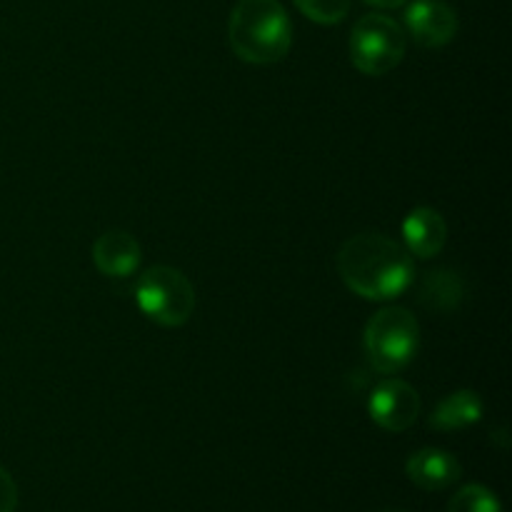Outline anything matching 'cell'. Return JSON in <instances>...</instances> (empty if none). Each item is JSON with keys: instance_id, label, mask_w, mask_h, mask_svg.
Returning <instances> with one entry per match:
<instances>
[{"instance_id": "e0dca14e", "label": "cell", "mask_w": 512, "mask_h": 512, "mask_svg": "<svg viewBox=\"0 0 512 512\" xmlns=\"http://www.w3.org/2000/svg\"><path fill=\"white\" fill-rule=\"evenodd\" d=\"M385 512H400V510H385Z\"/></svg>"}, {"instance_id": "52a82bcc", "label": "cell", "mask_w": 512, "mask_h": 512, "mask_svg": "<svg viewBox=\"0 0 512 512\" xmlns=\"http://www.w3.org/2000/svg\"><path fill=\"white\" fill-rule=\"evenodd\" d=\"M405 25L420 48H443L458 35V13L445 0H415L405 10Z\"/></svg>"}, {"instance_id": "ba28073f", "label": "cell", "mask_w": 512, "mask_h": 512, "mask_svg": "<svg viewBox=\"0 0 512 512\" xmlns=\"http://www.w3.org/2000/svg\"><path fill=\"white\" fill-rule=\"evenodd\" d=\"M405 475L410 483L418 485L420 490L428 493H440L448 490L463 478V465L453 453L440 448H423L413 453L405 463Z\"/></svg>"}, {"instance_id": "30bf717a", "label": "cell", "mask_w": 512, "mask_h": 512, "mask_svg": "<svg viewBox=\"0 0 512 512\" xmlns=\"http://www.w3.org/2000/svg\"><path fill=\"white\" fill-rule=\"evenodd\" d=\"M95 268L108 278H128L140 265V245L125 230H108L93 245Z\"/></svg>"}, {"instance_id": "6da1fadb", "label": "cell", "mask_w": 512, "mask_h": 512, "mask_svg": "<svg viewBox=\"0 0 512 512\" xmlns=\"http://www.w3.org/2000/svg\"><path fill=\"white\" fill-rule=\"evenodd\" d=\"M338 273L355 295L375 303H388L413 285L415 265L405 245L395 243L393 238L360 233L340 248Z\"/></svg>"}, {"instance_id": "4fadbf2b", "label": "cell", "mask_w": 512, "mask_h": 512, "mask_svg": "<svg viewBox=\"0 0 512 512\" xmlns=\"http://www.w3.org/2000/svg\"><path fill=\"white\" fill-rule=\"evenodd\" d=\"M448 512H503L498 495L488 490L485 485H465L450 500Z\"/></svg>"}, {"instance_id": "7c38bea8", "label": "cell", "mask_w": 512, "mask_h": 512, "mask_svg": "<svg viewBox=\"0 0 512 512\" xmlns=\"http://www.w3.org/2000/svg\"><path fill=\"white\" fill-rule=\"evenodd\" d=\"M465 295V285L458 273L453 270H435L425 275L420 285V303L423 308L435 310V313H450L460 305Z\"/></svg>"}, {"instance_id": "3957f363", "label": "cell", "mask_w": 512, "mask_h": 512, "mask_svg": "<svg viewBox=\"0 0 512 512\" xmlns=\"http://www.w3.org/2000/svg\"><path fill=\"white\" fill-rule=\"evenodd\" d=\"M365 355L373 370L383 375L400 373L413 363L420 345V325L410 310L390 305L378 310L365 325Z\"/></svg>"}, {"instance_id": "9a60e30c", "label": "cell", "mask_w": 512, "mask_h": 512, "mask_svg": "<svg viewBox=\"0 0 512 512\" xmlns=\"http://www.w3.org/2000/svg\"><path fill=\"white\" fill-rule=\"evenodd\" d=\"M18 508V485L8 470L0 468V512H15Z\"/></svg>"}, {"instance_id": "5bb4252c", "label": "cell", "mask_w": 512, "mask_h": 512, "mask_svg": "<svg viewBox=\"0 0 512 512\" xmlns=\"http://www.w3.org/2000/svg\"><path fill=\"white\" fill-rule=\"evenodd\" d=\"M305 18L320 25H335L350 13V0H293Z\"/></svg>"}, {"instance_id": "2e32d148", "label": "cell", "mask_w": 512, "mask_h": 512, "mask_svg": "<svg viewBox=\"0 0 512 512\" xmlns=\"http://www.w3.org/2000/svg\"><path fill=\"white\" fill-rule=\"evenodd\" d=\"M363 3L373 5V8H400V5H405L408 0H363Z\"/></svg>"}, {"instance_id": "8fae6325", "label": "cell", "mask_w": 512, "mask_h": 512, "mask_svg": "<svg viewBox=\"0 0 512 512\" xmlns=\"http://www.w3.org/2000/svg\"><path fill=\"white\" fill-rule=\"evenodd\" d=\"M483 400L475 390H458L435 405L430 415V428L440 433H458V430L473 428L483 418Z\"/></svg>"}, {"instance_id": "7a4b0ae2", "label": "cell", "mask_w": 512, "mask_h": 512, "mask_svg": "<svg viewBox=\"0 0 512 512\" xmlns=\"http://www.w3.org/2000/svg\"><path fill=\"white\" fill-rule=\"evenodd\" d=\"M230 48L250 65H273L293 45V25L278 0H238L228 20Z\"/></svg>"}, {"instance_id": "8992f818", "label": "cell", "mask_w": 512, "mask_h": 512, "mask_svg": "<svg viewBox=\"0 0 512 512\" xmlns=\"http://www.w3.org/2000/svg\"><path fill=\"white\" fill-rule=\"evenodd\" d=\"M368 413L373 423L388 433H405L408 428H413L420 415L418 390L403 380H383L370 393Z\"/></svg>"}, {"instance_id": "277c9868", "label": "cell", "mask_w": 512, "mask_h": 512, "mask_svg": "<svg viewBox=\"0 0 512 512\" xmlns=\"http://www.w3.org/2000/svg\"><path fill=\"white\" fill-rule=\"evenodd\" d=\"M135 300L145 318L163 328H180L195 310L193 283L170 265H155L145 270L135 283Z\"/></svg>"}, {"instance_id": "9c48e42d", "label": "cell", "mask_w": 512, "mask_h": 512, "mask_svg": "<svg viewBox=\"0 0 512 512\" xmlns=\"http://www.w3.org/2000/svg\"><path fill=\"white\" fill-rule=\"evenodd\" d=\"M403 240L410 255L430 260L448 243V223L435 208H415L403 223Z\"/></svg>"}, {"instance_id": "5b68a950", "label": "cell", "mask_w": 512, "mask_h": 512, "mask_svg": "<svg viewBox=\"0 0 512 512\" xmlns=\"http://www.w3.org/2000/svg\"><path fill=\"white\" fill-rule=\"evenodd\" d=\"M405 48H408L405 30L388 15H363L350 33V60L360 73L373 78L398 68Z\"/></svg>"}]
</instances>
